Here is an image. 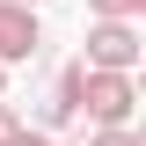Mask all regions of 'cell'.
Wrapping results in <instances>:
<instances>
[{
	"mask_svg": "<svg viewBox=\"0 0 146 146\" xmlns=\"http://www.w3.org/2000/svg\"><path fill=\"white\" fill-rule=\"evenodd\" d=\"M131 73H95L88 66V80H80V110H88L95 124H131Z\"/></svg>",
	"mask_w": 146,
	"mask_h": 146,
	"instance_id": "cell-1",
	"label": "cell"
},
{
	"mask_svg": "<svg viewBox=\"0 0 146 146\" xmlns=\"http://www.w3.org/2000/svg\"><path fill=\"white\" fill-rule=\"evenodd\" d=\"M22 7H44V0H22Z\"/></svg>",
	"mask_w": 146,
	"mask_h": 146,
	"instance_id": "cell-9",
	"label": "cell"
},
{
	"mask_svg": "<svg viewBox=\"0 0 146 146\" xmlns=\"http://www.w3.org/2000/svg\"><path fill=\"white\" fill-rule=\"evenodd\" d=\"M95 146H139V139H131V124H102V131H95Z\"/></svg>",
	"mask_w": 146,
	"mask_h": 146,
	"instance_id": "cell-7",
	"label": "cell"
},
{
	"mask_svg": "<svg viewBox=\"0 0 146 146\" xmlns=\"http://www.w3.org/2000/svg\"><path fill=\"white\" fill-rule=\"evenodd\" d=\"M80 80H88V66H66L58 73L51 102H44V124H73V117H80Z\"/></svg>",
	"mask_w": 146,
	"mask_h": 146,
	"instance_id": "cell-4",
	"label": "cell"
},
{
	"mask_svg": "<svg viewBox=\"0 0 146 146\" xmlns=\"http://www.w3.org/2000/svg\"><path fill=\"white\" fill-rule=\"evenodd\" d=\"M22 131H29V124H22V117H15V110H7V102H0V146H15Z\"/></svg>",
	"mask_w": 146,
	"mask_h": 146,
	"instance_id": "cell-6",
	"label": "cell"
},
{
	"mask_svg": "<svg viewBox=\"0 0 146 146\" xmlns=\"http://www.w3.org/2000/svg\"><path fill=\"white\" fill-rule=\"evenodd\" d=\"M95 7V22H139L146 15V0H88Z\"/></svg>",
	"mask_w": 146,
	"mask_h": 146,
	"instance_id": "cell-5",
	"label": "cell"
},
{
	"mask_svg": "<svg viewBox=\"0 0 146 146\" xmlns=\"http://www.w3.org/2000/svg\"><path fill=\"white\" fill-rule=\"evenodd\" d=\"M36 15L22 0H0V66H15V58H36Z\"/></svg>",
	"mask_w": 146,
	"mask_h": 146,
	"instance_id": "cell-3",
	"label": "cell"
},
{
	"mask_svg": "<svg viewBox=\"0 0 146 146\" xmlns=\"http://www.w3.org/2000/svg\"><path fill=\"white\" fill-rule=\"evenodd\" d=\"M0 88H7V66H0Z\"/></svg>",
	"mask_w": 146,
	"mask_h": 146,
	"instance_id": "cell-10",
	"label": "cell"
},
{
	"mask_svg": "<svg viewBox=\"0 0 146 146\" xmlns=\"http://www.w3.org/2000/svg\"><path fill=\"white\" fill-rule=\"evenodd\" d=\"M15 146H51V139H44V131H22V139H15Z\"/></svg>",
	"mask_w": 146,
	"mask_h": 146,
	"instance_id": "cell-8",
	"label": "cell"
},
{
	"mask_svg": "<svg viewBox=\"0 0 146 146\" xmlns=\"http://www.w3.org/2000/svg\"><path fill=\"white\" fill-rule=\"evenodd\" d=\"M88 66L95 73H131L139 66V29L131 22H95L88 29Z\"/></svg>",
	"mask_w": 146,
	"mask_h": 146,
	"instance_id": "cell-2",
	"label": "cell"
}]
</instances>
